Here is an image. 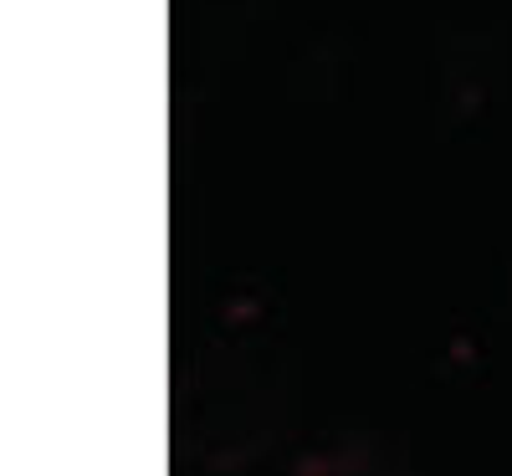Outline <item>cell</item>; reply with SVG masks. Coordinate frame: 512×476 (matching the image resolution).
Returning <instances> with one entry per match:
<instances>
[{"label":"cell","instance_id":"6da1fadb","mask_svg":"<svg viewBox=\"0 0 512 476\" xmlns=\"http://www.w3.org/2000/svg\"><path fill=\"white\" fill-rule=\"evenodd\" d=\"M292 476H415V471L405 466V456L384 451L374 441H349V446H333V451L297 461Z\"/></svg>","mask_w":512,"mask_h":476}]
</instances>
